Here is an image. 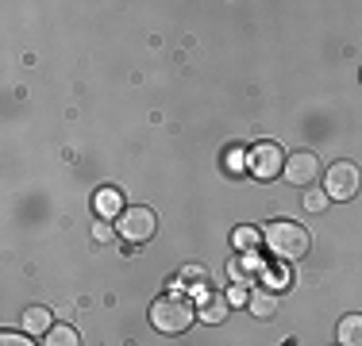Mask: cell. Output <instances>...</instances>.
I'll return each mask as SVG.
<instances>
[{"mask_svg":"<svg viewBox=\"0 0 362 346\" xmlns=\"http://www.w3.org/2000/svg\"><path fill=\"white\" fill-rule=\"evenodd\" d=\"M262 239H266V246H270V254H278V258H286V262H293V258H305L308 254V231L300 227V223H293V220H274L270 227L262 231Z\"/></svg>","mask_w":362,"mask_h":346,"instance_id":"7a4b0ae2","label":"cell"},{"mask_svg":"<svg viewBox=\"0 0 362 346\" xmlns=\"http://www.w3.org/2000/svg\"><path fill=\"white\" fill-rule=\"evenodd\" d=\"M0 346H35V342H31L28 335H16V331H4V335H0Z\"/></svg>","mask_w":362,"mask_h":346,"instance_id":"e0dca14e","label":"cell"},{"mask_svg":"<svg viewBox=\"0 0 362 346\" xmlns=\"http://www.w3.org/2000/svg\"><path fill=\"white\" fill-rule=\"evenodd\" d=\"M255 270H258V266H255V258H251V254H239L235 262L228 266V273L235 277V285H247V277H251Z\"/></svg>","mask_w":362,"mask_h":346,"instance_id":"4fadbf2b","label":"cell"},{"mask_svg":"<svg viewBox=\"0 0 362 346\" xmlns=\"http://www.w3.org/2000/svg\"><path fill=\"white\" fill-rule=\"evenodd\" d=\"M93 239H97V242H112V239H116V227H112V223H105V220H100L97 227H93Z\"/></svg>","mask_w":362,"mask_h":346,"instance_id":"2e32d148","label":"cell"},{"mask_svg":"<svg viewBox=\"0 0 362 346\" xmlns=\"http://www.w3.org/2000/svg\"><path fill=\"white\" fill-rule=\"evenodd\" d=\"M231 242H235V250H243V254H251V250L262 242V235H258L255 227H239L235 235H231Z\"/></svg>","mask_w":362,"mask_h":346,"instance_id":"5bb4252c","label":"cell"},{"mask_svg":"<svg viewBox=\"0 0 362 346\" xmlns=\"http://www.w3.org/2000/svg\"><path fill=\"white\" fill-rule=\"evenodd\" d=\"M119 208H124V193H119V189H100V193H97V212L100 215H116L119 212Z\"/></svg>","mask_w":362,"mask_h":346,"instance_id":"7c38bea8","label":"cell"},{"mask_svg":"<svg viewBox=\"0 0 362 346\" xmlns=\"http://www.w3.org/2000/svg\"><path fill=\"white\" fill-rule=\"evenodd\" d=\"M286 177L293 185H313L316 177H320V158H316L313 150H297L286 158Z\"/></svg>","mask_w":362,"mask_h":346,"instance_id":"8992f818","label":"cell"},{"mask_svg":"<svg viewBox=\"0 0 362 346\" xmlns=\"http://www.w3.org/2000/svg\"><path fill=\"white\" fill-rule=\"evenodd\" d=\"M42 346H81V339H77V331L70 323H54L47 331V342H42Z\"/></svg>","mask_w":362,"mask_h":346,"instance_id":"8fae6325","label":"cell"},{"mask_svg":"<svg viewBox=\"0 0 362 346\" xmlns=\"http://www.w3.org/2000/svg\"><path fill=\"white\" fill-rule=\"evenodd\" d=\"M228 297H220V292H204V300H201V319L204 323H223L228 319Z\"/></svg>","mask_w":362,"mask_h":346,"instance_id":"ba28073f","label":"cell"},{"mask_svg":"<svg viewBox=\"0 0 362 346\" xmlns=\"http://www.w3.org/2000/svg\"><path fill=\"white\" fill-rule=\"evenodd\" d=\"M247 308H251L258 319H270V316H278V300H274V297H270V292H266V289L251 292V300H247Z\"/></svg>","mask_w":362,"mask_h":346,"instance_id":"9c48e42d","label":"cell"},{"mask_svg":"<svg viewBox=\"0 0 362 346\" xmlns=\"http://www.w3.org/2000/svg\"><path fill=\"white\" fill-rule=\"evenodd\" d=\"M50 311L47 308H28L23 311V331H35V335H47L50 331Z\"/></svg>","mask_w":362,"mask_h":346,"instance_id":"30bf717a","label":"cell"},{"mask_svg":"<svg viewBox=\"0 0 362 346\" xmlns=\"http://www.w3.org/2000/svg\"><path fill=\"white\" fill-rule=\"evenodd\" d=\"M305 208H308V212H324V208H327V193H308Z\"/></svg>","mask_w":362,"mask_h":346,"instance_id":"ac0fdd59","label":"cell"},{"mask_svg":"<svg viewBox=\"0 0 362 346\" xmlns=\"http://www.w3.org/2000/svg\"><path fill=\"white\" fill-rule=\"evenodd\" d=\"M247 300H251V292H247L243 285H231V289H228V304H239V308H243Z\"/></svg>","mask_w":362,"mask_h":346,"instance_id":"9a60e30c","label":"cell"},{"mask_svg":"<svg viewBox=\"0 0 362 346\" xmlns=\"http://www.w3.org/2000/svg\"><path fill=\"white\" fill-rule=\"evenodd\" d=\"M154 227H158V220H154V212H151V208H143V204L124 208V215H119V223H116V231L127 242H146L154 235Z\"/></svg>","mask_w":362,"mask_h":346,"instance_id":"277c9868","label":"cell"},{"mask_svg":"<svg viewBox=\"0 0 362 346\" xmlns=\"http://www.w3.org/2000/svg\"><path fill=\"white\" fill-rule=\"evenodd\" d=\"M251 173L262 181L278 177V173H286V154L278 150V143H258L251 150Z\"/></svg>","mask_w":362,"mask_h":346,"instance_id":"5b68a950","label":"cell"},{"mask_svg":"<svg viewBox=\"0 0 362 346\" xmlns=\"http://www.w3.org/2000/svg\"><path fill=\"white\" fill-rule=\"evenodd\" d=\"M223 166H228V173H235V169H243V166H247V158H243V150H228V162H223Z\"/></svg>","mask_w":362,"mask_h":346,"instance_id":"d6986e66","label":"cell"},{"mask_svg":"<svg viewBox=\"0 0 362 346\" xmlns=\"http://www.w3.org/2000/svg\"><path fill=\"white\" fill-rule=\"evenodd\" d=\"M362 185V173L355 162H332V169L324 173V193L327 201H351Z\"/></svg>","mask_w":362,"mask_h":346,"instance_id":"3957f363","label":"cell"},{"mask_svg":"<svg viewBox=\"0 0 362 346\" xmlns=\"http://www.w3.org/2000/svg\"><path fill=\"white\" fill-rule=\"evenodd\" d=\"M335 339H339V346H362V311H351V316L339 319Z\"/></svg>","mask_w":362,"mask_h":346,"instance_id":"52a82bcc","label":"cell"},{"mask_svg":"<svg viewBox=\"0 0 362 346\" xmlns=\"http://www.w3.org/2000/svg\"><path fill=\"white\" fill-rule=\"evenodd\" d=\"M197 319V308L189 297H177V292H166V297H158L151 304V323L158 327L162 335H181L189 331Z\"/></svg>","mask_w":362,"mask_h":346,"instance_id":"6da1fadb","label":"cell"},{"mask_svg":"<svg viewBox=\"0 0 362 346\" xmlns=\"http://www.w3.org/2000/svg\"><path fill=\"white\" fill-rule=\"evenodd\" d=\"M177 281H204V270H201V266H189V270L181 273Z\"/></svg>","mask_w":362,"mask_h":346,"instance_id":"ffe728a7","label":"cell"}]
</instances>
